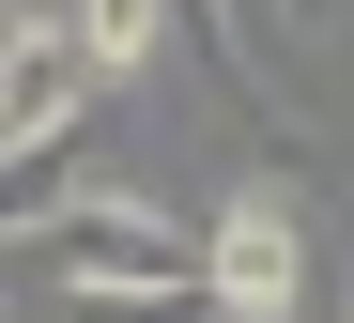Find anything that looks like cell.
Listing matches in <instances>:
<instances>
[{
    "label": "cell",
    "instance_id": "obj_4",
    "mask_svg": "<svg viewBox=\"0 0 354 323\" xmlns=\"http://www.w3.org/2000/svg\"><path fill=\"white\" fill-rule=\"evenodd\" d=\"M31 323H231L216 277H31Z\"/></svg>",
    "mask_w": 354,
    "mask_h": 323
},
{
    "label": "cell",
    "instance_id": "obj_6",
    "mask_svg": "<svg viewBox=\"0 0 354 323\" xmlns=\"http://www.w3.org/2000/svg\"><path fill=\"white\" fill-rule=\"evenodd\" d=\"M339 323H354V262H339Z\"/></svg>",
    "mask_w": 354,
    "mask_h": 323
},
{
    "label": "cell",
    "instance_id": "obj_3",
    "mask_svg": "<svg viewBox=\"0 0 354 323\" xmlns=\"http://www.w3.org/2000/svg\"><path fill=\"white\" fill-rule=\"evenodd\" d=\"M216 293H231V323H292V293H308V231H292L277 185H231V201H216Z\"/></svg>",
    "mask_w": 354,
    "mask_h": 323
},
{
    "label": "cell",
    "instance_id": "obj_1",
    "mask_svg": "<svg viewBox=\"0 0 354 323\" xmlns=\"http://www.w3.org/2000/svg\"><path fill=\"white\" fill-rule=\"evenodd\" d=\"M16 277H216V231L124 201V185H93V201L16 216Z\"/></svg>",
    "mask_w": 354,
    "mask_h": 323
},
{
    "label": "cell",
    "instance_id": "obj_2",
    "mask_svg": "<svg viewBox=\"0 0 354 323\" xmlns=\"http://www.w3.org/2000/svg\"><path fill=\"white\" fill-rule=\"evenodd\" d=\"M93 31L77 16H31L16 0V46H0V154H16V216H31V185H46V154L77 139V108H93Z\"/></svg>",
    "mask_w": 354,
    "mask_h": 323
},
{
    "label": "cell",
    "instance_id": "obj_7",
    "mask_svg": "<svg viewBox=\"0 0 354 323\" xmlns=\"http://www.w3.org/2000/svg\"><path fill=\"white\" fill-rule=\"evenodd\" d=\"M231 16H277V0H231Z\"/></svg>",
    "mask_w": 354,
    "mask_h": 323
},
{
    "label": "cell",
    "instance_id": "obj_5",
    "mask_svg": "<svg viewBox=\"0 0 354 323\" xmlns=\"http://www.w3.org/2000/svg\"><path fill=\"white\" fill-rule=\"evenodd\" d=\"M62 16L93 31V62H108V77H154V46H169V0H62Z\"/></svg>",
    "mask_w": 354,
    "mask_h": 323
}]
</instances>
